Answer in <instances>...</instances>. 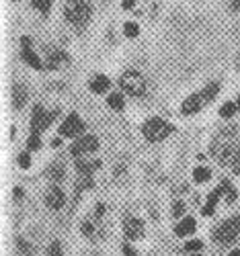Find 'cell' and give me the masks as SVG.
Instances as JSON below:
<instances>
[{
    "instance_id": "obj_7",
    "label": "cell",
    "mask_w": 240,
    "mask_h": 256,
    "mask_svg": "<svg viewBox=\"0 0 240 256\" xmlns=\"http://www.w3.org/2000/svg\"><path fill=\"white\" fill-rule=\"evenodd\" d=\"M97 148H99V140L95 136H91V134H86V136L76 138V142L70 146V154L74 158H80V156H86V154L95 152Z\"/></svg>"
},
{
    "instance_id": "obj_9",
    "label": "cell",
    "mask_w": 240,
    "mask_h": 256,
    "mask_svg": "<svg viewBox=\"0 0 240 256\" xmlns=\"http://www.w3.org/2000/svg\"><path fill=\"white\" fill-rule=\"evenodd\" d=\"M123 234H125V238L127 240H140L144 236V224L138 220V218H132V216H127L125 222H123Z\"/></svg>"
},
{
    "instance_id": "obj_36",
    "label": "cell",
    "mask_w": 240,
    "mask_h": 256,
    "mask_svg": "<svg viewBox=\"0 0 240 256\" xmlns=\"http://www.w3.org/2000/svg\"><path fill=\"white\" fill-rule=\"evenodd\" d=\"M103 213H105V205H103V203H99V205H97V209H95V216H97V218H101Z\"/></svg>"
},
{
    "instance_id": "obj_22",
    "label": "cell",
    "mask_w": 240,
    "mask_h": 256,
    "mask_svg": "<svg viewBox=\"0 0 240 256\" xmlns=\"http://www.w3.org/2000/svg\"><path fill=\"white\" fill-rule=\"evenodd\" d=\"M107 104L111 106V109H115V111H121V109H123V96H121L119 92L109 94V98H107Z\"/></svg>"
},
{
    "instance_id": "obj_29",
    "label": "cell",
    "mask_w": 240,
    "mask_h": 256,
    "mask_svg": "<svg viewBox=\"0 0 240 256\" xmlns=\"http://www.w3.org/2000/svg\"><path fill=\"white\" fill-rule=\"evenodd\" d=\"M17 162H19V166H21V168H29V166H31V156H29V152L19 154Z\"/></svg>"
},
{
    "instance_id": "obj_10",
    "label": "cell",
    "mask_w": 240,
    "mask_h": 256,
    "mask_svg": "<svg viewBox=\"0 0 240 256\" xmlns=\"http://www.w3.org/2000/svg\"><path fill=\"white\" fill-rule=\"evenodd\" d=\"M21 56H23V60L29 64V66H33L35 70H41V68H43V64H41L39 56L31 50V41H29L27 35H25V37H21Z\"/></svg>"
},
{
    "instance_id": "obj_17",
    "label": "cell",
    "mask_w": 240,
    "mask_h": 256,
    "mask_svg": "<svg viewBox=\"0 0 240 256\" xmlns=\"http://www.w3.org/2000/svg\"><path fill=\"white\" fill-rule=\"evenodd\" d=\"M76 168H78V172H80L82 176H89L95 168H101V160H93V162H89V160H78V162H76Z\"/></svg>"
},
{
    "instance_id": "obj_33",
    "label": "cell",
    "mask_w": 240,
    "mask_h": 256,
    "mask_svg": "<svg viewBox=\"0 0 240 256\" xmlns=\"http://www.w3.org/2000/svg\"><path fill=\"white\" fill-rule=\"evenodd\" d=\"M183 211H185V203H183V201H174V205H172V216L179 218Z\"/></svg>"
},
{
    "instance_id": "obj_23",
    "label": "cell",
    "mask_w": 240,
    "mask_h": 256,
    "mask_svg": "<svg viewBox=\"0 0 240 256\" xmlns=\"http://www.w3.org/2000/svg\"><path fill=\"white\" fill-rule=\"evenodd\" d=\"M217 90H220V82H211V84H207V86L201 90V94H203V98L209 102V100L217 94Z\"/></svg>"
},
{
    "instance_id": "obj_20",
    "label": "cell",
    "mask_w": 240,
    "mask_h": 256,
    "mask_svg": "<svg viewBox=\"0 0 240 256\" xmlns=\"http://www.w3.org/2000/svg\"><path fill=\"white\" fill-rule=\"evenodd\" d=\"M217 199H220V190H213V193H209L207 195V203H205V207H203V216H211V213L215 211V203H217Z\"/></svg>"
},
{
    "instance_id": "obj_15",
    "label": "cell",
    "mask_w": 240,
    "mask_h": 256,
    "mask_svg": "<svg viewBox=\"0 0 240 256\" xmlns=\"http://www.w3.org/2000/svg\"><path fill=\"white\" fill-rule=\"evenodd\" d=\"M195 220L193 218H183L179 224H177V228H174V234H177L179 238H183V236H189V234H193L195 232Z\"/></svg>"
},
{
    "instance_id": "obj_28",
    "label": "cell",
    "mask_w": 240,
    "mask_h": 256,
    "mask_svg": "<svg viewBox=\"0 0 240 256\" xmlns=\"http://www.w3.org/2000/svg\"><path fill=\"white\" fill-rule=\"evenodd\" d=\"M39 146H41V142H39V136H37V134H31V136H29V140H27V148H29V152L37 150Z\"/></svg>"
},
{
    "instance_id": "obj_2",
    "label": "cell",
    "mask_w": 240,
    "mask_h": 256,
    "mask_svg": "<svg viewBox=\"0 0 240 256\" xmlns=\"http://www.w3.org/2000/svg\"><path fill=\"white\" fill-rule=\"evenodd\" d=\"M64 16H66V20L74 29H84L91 18V6L86 0H66Z\"/></svg>"
},
{
    "instance_id": "obj_14",
    "label": "cell",
    "mask_w": 240,
    "mask_h": 256,
    "mask_svg": "<svg viewBox=\"0 0 240 256\" xmlns=\"http://www.w3.org/2000/svg\"><path fill=\"white\" fill-rule=\"evenodd\" d=\"M46 56H48V68H58L62 62H66V54L60 52L58 48H46Z\"/></svg>"
},
{
    "instance_id": "obj_40",
    "label": "cell",
    "mask_w": 240,
    "mask_h": 256,
    "mask_svg": "<svg viewBox=\"0 0 240 256\" xmlns=\"http://www.w3.org/2000/svg\"><path fill=\"white\" fill-rule=\"evenodd\" d=\"M236 106H238V111H240V96L236 98Z\"/></svg>"
},
{
    "instance_id": "obj_37",
    "label": "cell",
    "mask_w": 240,
    "mask_h": 256,
    "mask_svg": "<svg viewBox=\"0 0 240 256\" xmlns=\"http://www.w3.org/2000/svg\"><path fill=\"white\" fill-rule=\"evenodd\" d=\"M136 4V0H121V6L123 8H132Z\"/></svg>"
},
{
    "instance_id": "obj_34",
    "label": "cell",
    "mask_w": 240,
    "mask_h": 256,
    "mask_svg": "<svg viewBox=\"0 0 240 256\" xmlns=\"http://www.w3.org/2000/svg\"><path fill=\"white\" fill-rule=\"evenodd\" d=\"M226 4L230 10H238L240 8V0H226Z\"/></svg>"
},
{
    "instance_id": "obj_11",
    "label": "cell",
    "mask_w": 240,
    "mask_h": 256,
    "mask_svg": "<svg viewBox=\"0 0 240 256\" xmlns=\"http://www.w3.org/2000/svg\"><path fill=\"white\" fill-rule=\"evenodd\" d=\"M205 102H207V100L203 98L201 92L191 94V96H187V98L183 100V104H181V113H183V115H193V113L201 111V106H203Z\"/></svg>"
},
{
    "instance_id": "obj_25",
    "label": "cell",
    "mask_w": 240,
    "mask_h": 256,
    "mask_svg": "<svg viewBox=\"0 0 240 256\" xmlns=\"http://www.w3.org/2000/svg\"><path fill=\"white\" fill-rule=\"evenodd\" d=\"M48 176L54 178V180H62V178H64V168H62V164H52L50 170H48Z\"/></svg>"
},
{
    "instance_id": "obj_4",
    "label": "cell",
    "mask_w": 240,
    "mask_h": 256,
    "mask_svg": "<svg viewBox=\"0 0 240 256\" xmlns=\"http://www.w3.org/2000/svg\"><path fill=\"white\" fill-rule=\"evenodd\" d=\"M170 132H172V125L166 123V121L160 119V117H152V119H148V121L142 125V134H144V138H146L148 142H160V140H164Z\"/></svg>"
},
{
    "instance_id": "obj_18",
    "label": "cell",
    "mask_w": 240,
    "mask_h": 256,
    "mask_svg": "<svg viewBox=\"0 0 240 256\" xmlns=\"http://www.w3.org/2000/svg\"><path fill=\"white\" fill-rule=\"evenodd\" d=\"M211 178V170L207 168V166H197L193 170V180L197 182V184H201V182H207Z\"/></svg>"
},
{
    "instance_id": "obj_8",
    "label": "cell",
    "mask_w": 240,
    "mask_h": 256,
    "mask_svg": "<svg viewBox=\"0 0 240 256\" xmlns=\"http://www.w3.org/2000/svg\"><path fill=\"white\" fill-rule=\"evenodd\" d=\"M82 132H84V123H82V119H80L76 113H70L66 119L62 121L58 134H60L62 138H80Z\"/></svg>"
},
{
    "instance_id": "obj_39",
    "label": "cell",
    "mask_w": 240,
    "mask_h": 256,
    "mask_svg": "<svg viewBox=\"0 0 240 256\" xmlns=\"http://www.w3.org/2000/svg\"><path fill=\"white\" fill-rule=\"evenodd\" d=\"M230 256H240V250H232V252H230Z\"/></svg>"
},
{
    "instance_id": "obj_19",
    "label": "cell",
    "mask_w": 240,
    "mask_h": 256,
    "mask_svg": "<svg viewBox=\"0 0 240 256\" xmlns=\"http://www.w3.org/2000/svg\"><path fill=\"white\" fill-rule=\"evenodd\" d=\"M217 190H220V195H224V199H226L228 203H234V201H236V190L230 186L228 180H222L220 186H217Z\"/></svg>"
},
{
    "instance_id": "obj_26",
    "label": "cell",
    "mask_w": 240,
    "mask_h": 256,
    "mask_svg": "<svg viewBox=\"0 0 240 256\" xmlns=\"http://www.w3.org/2000/svg\"><path fill=\"white\" fill-rule=\"evenodd\" d=\"M17 248H19V254H21V256H29V254L33 252L31 244H29V242H25L23 238H19V240H17Z\"/></svg>"
},
{
    "instance_id": "obj_1",
    "label": "cell",
    "mask_w": 240,
    "mask_h": 256,
    "mask_svg": "<svg viewBox=\"0 0 240 256\" xmlns=\"http://www.w3.org/2000/svg\"><path fill=\"white\" fill-rule=\"evenodd\" d=\"M209 154L222 166L230 168L234 174H240V140L236 130H222L217 136H213Z\"/></svg>"
},
{
    "instance_id": "obj_6",
    "label": "cell",
    "mask_w": 240,
    "mask_h": 256,
    "mask_svg": "<svg viewBox=\"0 0 240 256\" xmlns=\"http://www.w3.org/2000/svg\"><path fill=\"white\" fill-rule=\"evenodd\" d=\"M56 115H58V111L48 113L41 104H35L33 106V113H31V134H39L43 130H48Z\"/></svg>"
},
{
    "instance_id": "obj_3",
    "label": "cell",
    "mask_w": 240,
    "mask_h": 256,
    "mask_svg": "<svg viewBox=\"0 0 240 256\" xmlns=\"http://www.w3.org/2000/svg\"><path fill=\"white\" fill-rule=\"evenodd\" d=\"M119 86L123 92L132 94V96H142L146 92V80L140 72L136 70H125L121 76H119Z\"/></svg>"
},
{
    "instance_id": "obj_38",
    "label": "cell",
    "mask_w": 240,
    "mask_h": 256,
    "mask_svg": "<svg viewBox=\"0 0 240 256\" xmlns=\"http://www.w3.org/2000/svg\"><path fill=\"white\" fill-rule=\"evenodd\" d=\"M13 195H15V199H19V197H23V190H21V188L17 186V188L13 190Z\"/></svg>"
},
{
    "instance_id": "obj_30",
    "label": "cell",
    "mask_w": 240,
    "mask_h": 256,
    "mask_svg": "<svg viewBox=\"0 0 240 256\" xmlns=\"http://www.w3.org/2000/svg\"><path fill=\"white\" fill-rule=\"evenodd\" d=\"M80 230H82V234H84L86 238H93V236H95V228H93L91 222H84V224L80 226Z\"/></svg>"
},
{
    "instance_id": "obj_27",
    "label": "cell",
    "mask_w": 240,
    "mask_h": 256,
    "mask_svg": "<svg viewBox=\"0 0 240 256\" xmlns=\"http://www.w3.org/2000/svg\"><path fill=\"white\" fill-rule=\"evenodd\" d=\"M31 4L39 10V12H48L52 6V0H31Z\"/></svg>"
},
{
    "instance_id": "obj_5",
    "label": "cell",
    "mask_w": 240,
    "mask_h": 256,
    "mask_svg": "<svg viewBox=\"0 0 240 256\" xmlns=\"http://www.w3.org/2000/svg\"><path fill=\"white\" fill-rule=\"evenodd\" d=\"M238 234H240V216H232L213 230V240L220 244H230L236 240Z\"/></svg>"
},
{
    "instance_id": "obj_21",
    "label": "cell",
    "mask_w": 240,
    "mask_h": 256,
    "mask_svg": "<svg viewBox=\"0 0 240 256\" xmlns=\"http://www.w3.org/2000/svg\"><path fill=\"white\" fill-rule=\"evenodd\" d=\"M238 111V106H236V100L232 102V100H228V102H224L222 106H220V117H224V119H230L234 113Z\"/></svg>"
},
{
    "instance_id": "obj_32",
    "label": "cell",
    "mask_w": 240,
    "mask_h": 256,
    "mask_svg": "<svg viewBox=\"0 0 240 256\" xmlns=\"http://www.w3.org/2000/svg\"><path fill=\"white\" fill-rule=\"evenodd\" d=\"M201 248H203L201 240H191V242H187V244H185V250H189V252H195V250H201Z\"/></svg>"
},
{
    "instance_id": "obj_35",
    "label": "cell",
    "mask_w": 240,
    "mask_h": 256,
    "mask_svg": "<svg viewBox=\"0 0 240 256\" xmlns=\"http://www.w3.org/2000/svg\"><path fill=\"white\" fill-rule=\"evenodd\" d=\"M121 250H123V254H125V256H138V254H136V250H134L132 246H129V244H125Z\"/></svg>"
},
{
    "instance_id": "obj_41",
    "label": "cell",
    "mask_w": 240,
    "mask_h": 256,
    "mask_svg": "<svg viewBox=\"0 0 240 256\" xmlns=\"http://www.w3.org/2000/svg\"><path fill=\"white\" fill-rule=\"evenodd\" d=\"M238 70H240V62H238Z\"/></svg>"
},
{
    "instance_id": "obj_24",
    "label": "cell",
    "mask_w": 240,
    "mask_h": 256,
    "mask_svg": "<svg viewBox=\"0 0 240 256\" xmlns=\"http://www.w3.org/2000/svg\"><path fill=\"white\" fill-rule=\"evenodd\" d=\"M140 33V29H138V25L134 23V20H125L123 23V35L125 37H136Z\"/></svg>"
},
{
    "instance_id": "obj_31",
    "label": "cell",
    "mask_w": 240,
    "mask_h": 256,
    "mask_svg": "<svg viewBox=\"0 0 240 256\" xmlns=\"http://www.w3.org/2000/svg\"><path fill=\"white\" fill-rule=\"evenodd\" d=\"M48 256H64V254H62V246H60V242H52V244H50V248H48Z\"/></svg>"
},
{
    "instance_id": "obj_12",
    "label": "cell",
    "mask_w": 240,
    "mask_h": 256,
    "mask_svg": "<svg viewBox=\"0 0 240 256\" xmlns=\"http://www.w3.org/2000/svg\"><path fill=\"white\" fill-rule=\"evenodd\" d=\"M64 201H66V195H64V190L60 186H50L48 193H46V205L50 209H62L64 207Z\"/></svg>"
},
{
    "instance_id": "obj_13",
    "label": "cell",
    "mask_w": 240,
    "mask_h": 256,
    "mask_svg": "<svg viewBox=\"0 0 240 256\" xmlns=\"http://www.w3.org/2000/svg\"><path fill=\"white\" fill-rule=\"evenodd\" d=\"M25 102H27V90H25V86L23 84H13V106L15 109H23L25 106Z\"/></svg>"
},
{
    "instance_id": "obj_42",
    "label": "cell",
    "mask_w": 240,
    "mask_h": 256,
    "mask_svg": "<svg viewBox=\"0 0 240 256\" xmlns=\"http://www.w3.org/2000/svg\"><path fill=\"white\" fill-rule=\"evenodd\" d=\"M193 256H201V254H193Z\"/></svg>"
},
{
    "instance_id": "obj_16",
    "label": "cell",
    "mask_w": 240,
    "mask_h": 256,
    "mask_svg": "<svg viewBox=\"0 0 240 256\" xmlns=\"http://www.w3.org/2000/svg\"><path fill=\"white\" fill-rule=\"evenodd\" d=\"M91 90L93 92H97V94H101V92H105L109 86H111V82H109V78L107 76H103V74H99V76H95L93 80H91Z\"/></svg>"
}]
</instances>
